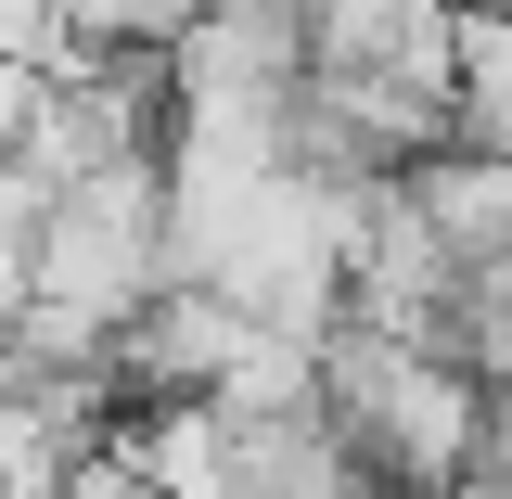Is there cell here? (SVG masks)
I'll return each instance as SVG.
<instances>
[{
    "instance_id": "1",
    "label": "cell",
    "mask_w": 512,
    "mask_h": 499,
    "mask_svg": "<svg viewBox=\"0 0 512 499\" xmlns=\"http://www.w3.org/2000/svg\"><path fill=\"white\" fill-rule=\"evenodd\" d=\"M180 282V167H77L39 218V308L128 333Z\"/></svg>"
},
{
    "instance_id": "2",
    "label": "cell",
    "mask_w": 512,
    "mask_h": 499,
    "mask_svg": "<svg viewBox=\"0 0 512 499\" xmlns=\"http://www.w3.org/2000/svg\"><path fill=\"white\" fill-rule=\"evenodd\" d=\"M308 77L461 103V0H308Z\"/></svg>"
},
{
    "instance_id": "3",
    "label": "cell",
    "mask_w": 512,
    "mask_h": 499,
    "mask_svg": "<svg viewBox=\"0 0 512 499\" xmlns=\"http://www.w3.org/2000/svg\"><path fill=\"white\" fill-rule=\"evenodd\" d=\"M410 205L436 218V244L461 256V269H487V256H512V154H436L423 180H410Z\"/></svg>"
},
{
    "instance_id": "4",
    "label": "cell",
    "mask_w": 512,
    "mask_h": 499,
    "mask_svg": "<svg viewBox=\"0 0 512 499\" xmlns=\"http://www.w3.org/2000/svg\"><path fill=\"white\" fill-rule=\"evenodd\" d=\"M461 141L512 154V13H461Z\"/></svg>"
}]
</instances>
